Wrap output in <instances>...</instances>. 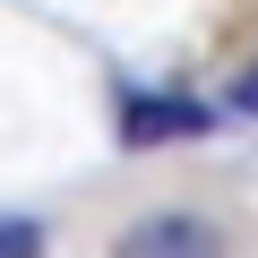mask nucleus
<instances>
[{
  "instance_id": "nucleus-1",
  "label": "nucleus",
  "mask_w": 258,
  "mask_h": 258,
  "mask_svg": "<svg viewBox=\"0 0 258 258\" xmlns=\"http://www.w3.org/2000/svg\"><path fill=\"white\" fill-rule=\"evenodd\" d=\"M224 112H207L198 95H120V147H172V138H207Z\"/></svg>"
},
{
  "instance_id": "nucleus-2",
  "label": "nucleus",
  "mask_w": 258,
  "mask_h": 258,
  "mask_svg": "<svg viewBox=\"0 0 258 258\" xmlns=\"http://www.w3.org/2000/svg\"><path fill=\"white\" fill-rule=\"evenodd\" d=\"M112 258H224V232L207 215H138L112 241Z\"/></svg>"
},
{
  "instance_id": "nucleus-3",
  "label": "nucleus",
  "mask_w": 258,
  "mask_h": 258,
  "mask_svg": "<svg viewBox=\"0 0 258 258\" xmlns=\"http://www.w3.org/2000/svg\"><path fill=\"white\" fill-rule=\"evenodd\" d=\"M43 249V232L26 224V215H9V224H0V258H35Z\"/></svg>"
},
{
  "instance_id": "nucleus-4",
  "label": "nucleus",
  "mask_w": 258,
  "mask_h": 258,
  "mask_svg": "<svg viewBox=\"0 0 258 258\" xmlns=\"http://www.w3.org/2000/svg\"><path fill=\"white\" fill-rule=\"evenodd\" d=\"M232 112H241V120H258V69H249V78L232 86Z\"/></svg>"
}]
</instances>
